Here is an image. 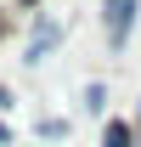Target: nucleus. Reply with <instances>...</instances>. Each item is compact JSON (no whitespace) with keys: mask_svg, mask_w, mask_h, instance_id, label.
Instances as JSON below:
<instances>
[{"mask_svg":"<svg viewBox=\"0 0 141 147\" xmlns=\"http://www.w3.org/2000/svg\"><path fill=\"white\" fill-rule=\"evenodd\" d=\"M56 45H62V23H56L51 11H34V34H28V45H23V62H28V68H40Z\"/></svg>","mask_w":141,"mask_h":147,"instance_id":"nucleus-2","label":"nucleus"},{"mask_svg":"<svg viewBox=\"0 0 141 147\" xmlns=\"http://www.w3.org/2000/svg\"><path fill=\"white\" fill-rule=\"evenodd\" d=\"M136 17H141V0H102V34H107V51H124V45H130Z\"/></svg>","mask_w":141,"mask_h":147,"instance_id":"nucleus-1","label":"nucleus"},{"mask_svg":"<svg viewBox=\"0 0 141 147\" xmlns=\"http://www.w3.org/2000/svg\"><path fill=\"white\" fill-rule=\"evenodd\" d=\"M85 113H96V119L107 113V85H102V79H90V85H85Z\"/></svg>","mask_w":141,"mask_h":147,"instance_id":"nucleus-4","label":"nucleus"},{"mask_svg":"<svg viewBox=\"0 0 141 147\" xmlns=\"http://www.w3.org/2000/svg\"><path fill=\"white\" fill-rule=\"evenodd\" d=\"M136 119H119V113H107L102 119V147H136Z\"/></svg>","mask_w":141,"mask_h":147,"instance_id":"nucleus-3","label":"nucleus"},{"mask_svg":"<svg viewBox=\"0 0 141 147\" xmlns=\"http://www.w3.org/2000/svg\"><path fill=\"white\" fill-rule=\"evenodd\" d=\"M34 130H40V136H51V142H56V136H68V119H40Z\"/></svg>","mask_w":141,"mask_h":147,"instance_id":"nucleus-5","label":"nucleus"},{"mask_svg":"<svg viewBox=\"0 0 141 147\" xmlns=\"http://www.w3.org/2000/svg\"><path fill=\"white\" fill-rule=\"evenodd\" d=\"M6 108H11V91H6V85H0V113H6Z\"/></svg>","mask_w":141,"mask_h":147,"instance_id":"nucleus-6","label":"nucleus"},{"mask_svg":"<svg viewBox=\"0 0 141 147\" xmlns=\"http://www.w3.org/2000/svg\"><path fill=\"white\" fill-rule=\"evenodd\" d=\"M136 130H141V108H136Z\"/></svg>","mask_w":141,"mask_h":147,"instance_id":"nucleus-7","label":"nucleus"}]
</instances>
